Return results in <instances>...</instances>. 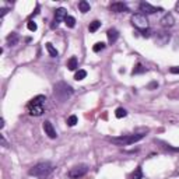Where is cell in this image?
<instances>
[{
	"instance_id": "30bf717a",
	"label": "cell",
	"mask_w": 179,
	"mask_h": 179,
	"mask_svg": "<svg viewBox=\"0 0 179 179\" xmlns=\"http://www.w3.org/2000/svg\"><path fill=\"white\" fill-rule=\"evenodd\" d=\"M111 11H113V13H127L129 7L122 2H116V3L111 4Z\"/></svg>"
},
{
	"instance_id": "9c48e42d",
	"label": "cell",
	"mask_w": 179,
	"mask_h": 179,
	"mask_svg": "<svg viewBox=\"0 0 179 179\" xmlns=\"http://www.w3.org/2000/svg\"><path fill=\"white\" fill-rule=\"evenodd\" d=\"M43 127V132H45V134H46L48 137H50V139H56L57 137V133L56 130H55V127H53V125L49 122V120H45L42 125Z\"/></svg>"
},
{
	"instance_id": "d6986e66",
	"label": "cell",
	"mask_w": 179,
	"mask_h": 179,
	"mask_svg": "<svg viewBox=\"0 0 179 179\" xmlns=\"http://www.w3.org/2000/svg\"><path fill=\"white\" fill-rule=\"evenodd\" d=\"M146 67L143 66L141 63H137L136 64V67H134V69H133V71H132V74L133 76H134V74H143V73H146Z\"/></svg>"
},
{
	"instance_id": "cb8c5ba5",
	"label": "cell",
	"mask_w": 179,
	"mask_h": 179,
	"mask_svg": "<svg viewBox=\"0 0 179 179\" xmlns=\"http://www.w3.org/2000/svg\"><path fill=\"white\" fill-rule=\"evenodd\" d=\"M104 49H105V43H104V42H97L95 45L93 46V50H94L95 53L101 52V50H104Z\"/></svg>"
},
{
	"instance_id": "f1b7e54d",
	"label": "cell",
	"mask_w": 179,
	"mask_h": 179,
	"mask_svg": "<svg viewBox=\"0 0 179 179\" xmlns=\"http://www.w3.org/2000/svg\"><path fill=\"white\" fill-rule=\"evenodd\" d=\"M169 73H172V74H179V67H171V69H169Z\"/></svg>"
},
{
	"instance_id": "6da1fadb",
	"label": "cell",
	"mask_w": 179,
	"mask_h": 179,
	"mask_svg": "<svg viewBox=\"0 0 179 179\" xmlns=\"http://www.w3.org/2000/svg\"><path fill=\"white\" fill-rule=\"evenodd\" d=\"M53 171H55L53 164L45 161V163H39V164H37V165H34L32 168L28 171V174H30L31 176L38 178V179H48L52 175Z\"/></svg>"
},
{
	"instance_id": "7c38bea8",
	"label": "cell",
	"mask_w": 179,
	"mask_h": 179,
	"mask_svg": "<svg viewBox=\"0 0 179 179\" xmlns=\"http://www.w3.org/2000/svg\"><path fill=\"white\" fill-rule=\"evenodd\" d=\"M161 24H163V27H172L174 24H175V18H174L172 14H165V16L161 18Z\"/></svg>"
},
{
	"instance_id": "1f68e13d",
	"label": "cell",
	"mask_w": 179,
	"mask_h": 179,
	"mask_svg": "<svg viewBox=\"0 0 179 179\" xmlns=\"http://www.w3.org/2000/svg\"><path fill=\"white\" fill-rule=\"evenodd\" d=\"M3 127H4V119L2 118V119H0V129H3Z\"/></svg>"
},
{
	"instance_id": "83f0119b",
	"label": "cell",
	"mask_w": 179,
	"mask_h": 179,
	"mask_svg": "<svg viewBox=\"0 0 179 179\" xmlns=\"http://www.w3.org/2000/svg\"><path fill=\"white\" fill-rule=\"evenodd\" d=\"M141 34H143V37H144V38H150V37H151V31H150V28H147V30H143Z\"/></svg>"
},
{
	"instance_id": "ffe728a7",
	"label": "cell",
	"mask_w": 179,
	"mask_h": 179,
	"mask_svg": "<svg viewBox=\"0 0 179 179\" xmlns=\"http://www.w3.org/2000/svg\"><path fill=\"white\" fill-rule=\"evenodd\" d=\"M87 77V71L83 69H80L79 71H76V74H74V80H77V81H81V80H84Z\"/></svg>"
},
{
	"instance_id": "8fae6325",
	"label": "cell",
	"mask_w": 179,
	"mask_h": 179,
	"mask_svg": "<svg viewBox=\"0 0 179 179\" xmlns=\"http://www.w3.org/2000/svg\"><path fill=\"white\" fill-rule=\"evenodd\" d=\"M106 37H108V42L112 45V43H115L116 41H118V38H119V32H118L116 28H111V30H108V32H106Z\"/></svg>"
},
{
	"instance_id": "4dcf8cb0",
	"label": "cell",
	"mask_w": 179,
	"mask_h": 179,
	"mask_svg": "<svg viewBox=\"0 0 179 179\" xmlns=\"http://www.w3.org/2000/svg\"><path fill=\"white\" fill-rule=\"evenodd\" d=\"M9 11V9H2V17H4L6 16V13Z\"/></svg>"
},
{
	"instance_id": "d4e9b609",
	"label": "cell",
	"mask_w": 179,
	"mask_h": 179,
	"mask_svg": "<svg viewBox=\"0 0 179 179\" xmlns=\"http://www.w3.org/2000/svg\"><path fill=\"white\" fill-rule=\"evenodd\" d=\"M27 28H28L30 31H32V32H35V31L38 30V25H37V23H35V21L30 20V21H28V24H27Z\"/></svg>"
},
{
	"instance_id": "484cf974",
	"label": "cell",
	"mask_w": 179,
	"mask_h": 179,
	"mask_svg": "<svg viewBox=\"0 0 179 179\" xmlns=\"http://www.w3.org/2000/svg\"><path fill=\"white\" fill-rule=\"evenodd\" d=\"M79 122V119H77V116L76 115H71L69 116V119H67V125L69 126H76V123Z\"/></svg>"
},
{
	"instance_id": "7402d4cb",
	"label": "cell",
	"mask_w": 179,
	"mask_h": 179,
	"mask_svg": "<svg viewBox=\"0 0 179 179\" xmlns=\"http://www.w3.org/2000/svg\"><path fill=\"white\" fill-rule=\"evenodd\" d=\"M132 179H143V171H141V166H137L134 169V172L132 174Z\"/></svg>"
},
{
	"instance_id": "5bb4252c",
	"label": "cell",
	"mask_w": 179,
	"mask_h": 179,
	"mask_svg": "<svg viewBox=\"0 0 179 179\" xmlns=\"http://www.w3.org/2000/svg\"><path fill=\"white\" fill-rule=\"evenodd\" d=\"M67 69L69 70H71V71H73V70H76L77 67H79V62H77V57L76 56H73V57H70L69 60H67Z\"/></svg>"
},
{
	"instance_id": "f546056e",
	"label": "cell",
	"mask_w": 179,
	"mask_h": 179,
	"mask_svg": "<svg viewBox=\"0 0 179 179\" xmlns=\"http://www.w3.org/2000/svg\"><path fill=\"white\" fill-rule=\"evenodd\" d=\"M0 140H2V146H3V147H7V146H9V144H7V141H6V139H4V136H3V134L0 136Z\"/></svg>"
},
{
	"instance_id": "ac0fdd59",
	"label": "cell",
	"mask_w": 179,
	"mask_h": 179,
	"mask_svg": "<svg viewBox=\"0 0 179 179\" xmlns=\"http://www.w3.org/2000/svg\"><path fill=\"white\" fill-rule=\"evenodd\" d=\"M100 27H101V21L95 20V21H93V23H90L88 30H90V32H97V31L100 30Z\"/></svg>"
},
{
	"instance_id": "277c9868",
	"label": "cell",
	"mask_w": 179,
	"mask_h": 179,
	"mask_svg": "<svg viewBox=\"0 0 179 179\" xmlns=\"http://www.w3.org/2000/svg\"><path fill=\"white\" fill-rule=\"evenodd\" d=\"M144 136H146L144 133H134V134H125V136L119 137H108V140L112 141L113 144H116V146H130V144L140 141Z\"/></svg>"
},
{
	"instance_id": "e0dca14e",
	"label": "cell",
	"mask_w": 179,
	"mask_h": 179,
	"mask_svg": "<svg viewBox=\"0 0 179 179\" xmlns=\"http://www.w3.org/2000/svg\"><path fill=\"white\" fill-rule=\"evenodd\" d=\"M45 48H46V50L49 52V55H50L52 57H56V56H57V50H56V48L53 46V45H52L50 42L45 43Z\"/></svg>"
},
{
	"instance_id": "3957f363",
	"label": "cell",
	"mask_w": 179,
	"mask_h": 179,
	"mask_svg": "<svg viewBox=\"0 0 179 179\" xmlns=\"http://www.w3.org/2000/svg\"><path fill=\"white\" fill-rule=\"evenodd\" d=\"M74 90L71 88V86H69L64 81H59V83L55 84V88H53V95L55 98H57L59 101H67L70 97L73 95Z\"/></svg>"
},
{
	"instance_id": "9a60e30c",
	"label": "cell",
	"mask_w": 179,
	"mask_h": 179,
	"mask_svg": "<svg viewBox=\"0 0 179 179\" xmlns=\"http://www.w3.org/2000/svg\"><path fill=\"white\" fill-rule=\"evenodd\" d=\"M18 39H20V38H18V35H17L16 32H11L10 35L7 37V43H9L10 46H14V45H17V43H18Z\"/></svg>"
},
{
	"instance_id": "5b68a950",
	"label": "cell",
	"mask_w": 179,
	"mask_h": 179,
	"mask_svg": "<svg viewBox=\"0 0 179 179\" xmlns=\"http://www.w3.org/2000/svg\"><path fill=\"white\" fill-rule=\"evenodd\" d=\"M132 24L140 31L147 30V28H148V20H147V16H144V14H141V13L133 14L132 16Z\"/></svg>"
},
{
	"instance_id": "52a82bcc",
	"label": "cell",
	"mask_w": 179,
	"mask_h": 179,
	"mask_svg": "<svg viewBox=\"0 0 179 179\" xmlns=\"http://www.w3.org/2000/svg\"><path fill=\"white\" fill-rule=\"evenodd\" d=\"M67 17V10L64 9V7H59L56 11H55V20H53V23L50 24V28L52 30H55V28H57L59 27V24H60V21L63 20L64 21V18Z\"/></svg>"
},
{
	"instance_id": "44dd1931",
	"label": "cell",
	"mask_w": 179,
	"mask_h": 179,
	"mask_svg": "<svg viewBox=\"0 0 179 179\" xmlns=\"http://www.w3.org/2000/svg\"><path fill=\"white\" fill-rule=\"evenodd\" d=\"M64 24H66V27H69V28H74V25H76V18L71 16H67L66 18H64Z\"/></svg>"
},
{
	"instance_id": "4fadbf2b",
	"label": "cell",
	"mask_w": 179,
	"mask_h": 179,
	"mask_svg": "<svg viewBox=\"0 0 179 179\" xmlns=\"http://www.w3.org/2000/svg\"><path fill=\"white\" fill-rule=\"evenodd\" d=\"M169 41V34L164 32V31H159V32H157V38H155V42L159 43V45H164V43H166Z\"/></svg>"
},
{
	"instance_id": "4316f807",
	"label": "cell",
	"mask_w": 179,
	"mask_h": 179,
	"mask_svg": "<svg viewBox=\"0 0 179 179\" xmlns=\"http://www.w3.org/2000/svg\"><path fill=\"white\" fill-rule=\"evenodd\" d=\"M157 143H159V144H163V146H164V148H166V150H171V151H179V148H175V147H171L169 144H166V143H163V141H157Z\"/></svg>"
},
{
	"instance_id": "603a6c76",
	"label": "cell",
	"mask_w": 179,
	"mask_h": 179,
	"mask_svg": "<svg viewBox=\"0 0 179 179\" xmlns=\"http://www.w3.org/2000/svg\"><path fill=\"white\" fill-rule=\"evenodd\" d=\"M126 115H127V112H126V109H125V108H118V109H116V112H115V116L118 118V119H122V118H125Z\"/></svg>"
},
{
	"instance_id": "8992f818",
	"label": "cell",
	"mask_w": 179,
	"mask_h": 179,
	"mask_svg": "<svg viewBox=\"0 0 179 179\" xmlns=\"http://www.w3.org/2000/svg\"><path fill=\"white\" fill-rule=\"evenodd\" d=\"M87 172H88V166L86 164H80V165H76L70 169L67 175H69L70 179H80V178H83Z\"/></svg>"
},
{
	"instance_id": "2e32d148",
	"label": "cell",
	"mask_w": 179,
	"mask_h": 179,
	"mask_svg": "<svg viewBox=\"0 0 179 179\" xmlns=\"http://www.w3.org/2000/svg\"><path fill=\"white\" fill-rule=\"evenodd\" d=\"M79 10L81 11V13H87V11H90V3L88 2H86V0L79 2Z\"/></svg>"
},
{
	"instance_id": "d6a6232c",
	"label": "cell",
	"mask_w": 179,
	"mask_h": 179,
	"mask_svg": "<svg viewBox=\"0 0 179 179\" xmlns=\"http://www.w3.org/2000/svg\"><path fill=\"white\" fill-rule=\"evenodd\" d=\"M175 9H176V11H178V13H179V2H178V3H176V6H175Z\"/></svg>"
},
{
	"instance_id": "7a4b0ae2",
	"label": "cell",
	"mask_w": 179,
	"mask_h": 179,
	"mask_svg": "<svg viewBox=\"0 0 179 179\" xmlns=\"http://www.w3.org/2000/svg\"><path fill=\"white\" fill-rule=\"evenodd\" d=\"M45 102H46L45 95H37L35 98H32L27 105L28 113L31 116H41L45 112Z\"/></svg>"
},
{
	"instance_id": "ba28073f",
	"label": "cell",
	"mask_w": 179,
	"mask_h": 179,
	"mask_svg": "<svg viewBox=\"0 0 179 179\" xmlns=\"http://www.w3.org/2000/svg\"><path fill=\"white\" fill-rule=\"evenodd\" d=\"M139 9H140V11H141V14H144V16H147V14H154V13L161 11V9L151 6V4L147 3V2H141V3L139 4Z\"/></svg>"
}]
</instances>
